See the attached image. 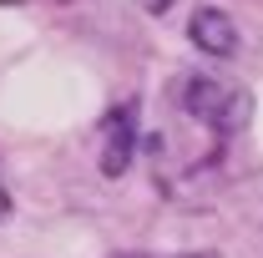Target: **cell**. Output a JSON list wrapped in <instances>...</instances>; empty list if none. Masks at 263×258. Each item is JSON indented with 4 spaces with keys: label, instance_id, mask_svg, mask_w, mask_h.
Listing matches in <instances>:
<instances>
[{
    "label": "cell",
    "instance_id": "obj_1",
    "mask_svg": "<svg viewBox=\"0 0 263 258\" xmlns=\"http://www.w3.org/2000/svg\"><path fill=\"white\" fill-rule=\"evenodd\" d=\"M182 106H187V117H197L202 127L223 132V137L243 132L248 117H253L248 91L233 86V81H218V76H187L182 81Z\"/></svg>",
    "mask_w": 263,
    "mask_h": 258
},
{
    "label": "cell",
    "instance_id": "obj_2",
    "mask_svg": "<svg viewBox=\"0 0 263 258\" xmlns=\"http://www.w3.org/2000/svg\"><path fill=\"white\" fill-rule=\"evenodd\" d=\"M187 35H193L197 51H208V56H233V51H238V26H233V15L223 10V5H202V10H193Z\"/></svg>",
    "mask_w": 263,
    "mask_h": 258
},
{
    "label": "cell",
    "instance_id": "obj_3",
    "mask_svg": "<svg viewBox=\"0 0 263 258\" xmlns=\"http://www.w3.org/2000/svg\"><path fill=\"white\" fill-rule=\"evenodd\" d=\"M132 142H137V101H127L111 122H106V147H101V172L122 177L132 162Z\"/></svg>",
    "mask_w": 263,
    "mask_h": 258
},
{
    "label": "cell",
    "instance_id": "obj_4",
    "mask_svg": "<svg viewBox=\"0 0 263 258\" xmlns=\"http://www.w3.org/2000/svg\"><path fill=\"white\" fill-rule=\"evenodd\" d=\"M167 258H223V253H213V248H187V253H167Z\"/></svg>",
    "mask_w": 263,
    "mask_h": 258
},
{
    "label": "cell",
    "instance_id": "obj_5",
    "mask_svg": "<svg viewBox=\"0 0 263 258\" xmlns=\"http://www.w3.org/2000/svg\"><path fill=\"white\" fill-rule=\"evenodd\" d=\"M5 218H10V193L0 188V223H5Z\"/></svg>",
    "mask_w": 263,
    "mask_h": 258
},
{
    "label": "cell",
    "instance_id": "obj_6",
    "mask_svg": "<svg viewBox=\"0 0 263 258\" xmlns=\"http://www.w3.org/2000/svg\"><path fill=\"white\" fill-rule=\"evenodd\" d=\"M111 258H152V253H111Z\"/></svg>",
    "mask_w": 263,
    "mask_h": 258
},
{
    "label": "cell",
    "instance_id": "obj_7",
    "mask_svg": "<svg viewBox=\"0 0 263 258\" xmlns=\"http://www.w3.org/2000/svg\"><path fill=\"white\" fill-rule=\"evenodd\" d=\"M147 5H152V10H162V5H172V0H147Z\"/></svg>",
    "mask_w": 263,
    "mask_h": 258
}]
</instances>
